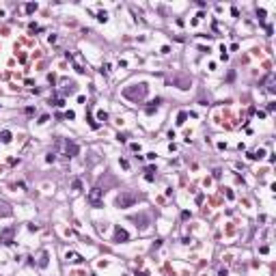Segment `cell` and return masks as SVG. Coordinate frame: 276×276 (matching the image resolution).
I'll use <instances>...</instances> for the list:
<instances>
[{"label":"cell","instance_id":"6da1fadb","mask_svg":"<svg viewBox=\"0 0 276 276\" xmlns=\"http://www.w3.org/2000/svg\"><path fill=\"white\" fill-rule=\"evenodd\" d=\"M60 149L65 151V155H67V158L78 155V145H76V142H71V140H56V145H54V153H58Z\"/></svg>","mask_w":276,"mask_h":276},{"label":"cell","instance_id":"7a4b0ae2","mask_svg":"<svg viewBox=\"0 0 276 276\" xmlns=\"http://www.w3.org/2000/svg\"><path fill=\"white\" fill-rule=\"evenodd\" d=\"M136 201H138V196L134 194V192H121V194L117 196V207L125 209V207H132Z\"/></svg>","mask_w":276,"mask_h":276},{"label":"cell","instance_id":"3957f363","mask_svg":"<svg viewBox=\"0 0 276 276\" xmlns=\"http://www.w3.org/2000/svg\"><path fill=\"white\" fill-rule=\"evenodd\" d=\"M123 95L130 97V99H142L147 95V84H138V89H125Z\"/></svg>","mask_w":276,"mask_h":276},{"label":"cell","instance_id":"277c9868","mask_svg":"<svg viewBox=\"0 0 276 276\" xmlns=\"http://www.w3.org/2000/svg\"><path fill=\"white\" fill-rule=\"evenodd\" d=\"M101 194H104L101 188H93L91 192H89V203H91L93 207H101Z\"/></svg>","mask_w":276,"mask_h":276},{"label":"cell","instance_id":"5b68a950","mask_svg":"<svg viewBox=\"0 0 276 276\" xmlns=\"http://www.w3.org/2000/svg\"><path fill=\"white\" fill-rule=\"evenodd\" d=\"M130 239V235H127V231H123V229H114V242H127Z\"/></svg>","mask_w":276,"mask_h":276},{"label":"cell","instance_id":"8992f818","mask_svg":"<svg viewBox=\"0 0 276 276\" xmlns=\"http://www.w3.org/2000/svg\"><path fill=\"white\" fill-rule=\"evenodd\" d=\"M67 259L69 261H73V263H82L84 259H82V255H78V252H67Z\"/></svg>","mask_w":276,"mask_h":276},{"label":"cell","instance_id":"52a82bcc","mask_svg":"<svg viewBox=\"0 0 276 276\" xmlns=\"http://www.w3.org/2000/svg\"><path fill=\"white\" fill-rule=\"evenodd\" d=\"M0 140H2V142H11V140H13V136H11V132H9V130L0 132Z\"/></svg>","mask_w":276,"mask_h":276},{"label":"cell","instance_id":"ba28073f","mask_svg":"<svg viewBox=\"0 0 276 276\" xmlns=\"http://www.w3.org/2000/svg\"><path fill=\"white\" fill-rule=\"evenodd\" d=\"M185 119H188V112H179V117H177V125H184Z\"/></svg>","mask_w":276,"mask_h":276},{"label":"cell","instance_id":"9c48e42d","mask_svg":"<svg viewBox=\"0 0 276 276\" xmlns=\"http://www.w3.org/2000/svg\"><path fill=\"white\" fill-rule=\"evenodd\" d=\"M39 265H41V268H46V265H47V252H46V250L41 252V259H39Z\"/></svg>","mask_w":276,"mask_h":276},{"label":"cell","instance_id":"30bf717a","mask_svg":"<svg viewBox=\"0 0 276 276\" xmlns=\"http://www.w3.org/2000/svg\"><path fill=\"white\" fill-rule=\"evenodd\" d=\"M0 235H2V237H4V242H7V239H11V235H13V229H7V231H2Z\"/></svg>","mask_w":276,"mask_h":276},{"label":"cell","instance_id":"8fae6325","mask_svg":"<svg viewBox=\"0 0 276 276\" xmlns=\"http://www.w3.org/2000/svg\"><path fill=\"white\" fill-rule=\"evenodd\" d=\"M71 188H73V190H76V192H80V190H82V181H80V179H76V181H73V185H71Z\"/></svg>","mask_w":276,"mask_h":276},{"label":"cell","instance_id":"7c38bea8","mask_svg":"<svg viewBox=\"0 0 276 276\" xmlns=\"http://www.w3.org/2000/svg\"><path fill=\"white\" fill-rule=\"evenodd\" d=\"M24 9H26L28 13H33V11H37V4H33V2H28V4H26Z\"/></svg>","mask_w":276,"mask_h":276},{"label":"cell","instance_id":"4fadbf2b","mask_svg":"<svg viewBox=\"0 0 276 276\" xmlns=\"http://www.w3.org/2000/svg\"><path fill=\"white\" fill-rule=\"evenodd\" d=\"M97 20H99V22H106V20H108V13H106V11H101V13L97 15Z\"/></svg>","mask_w":276,"mask_h":276},{"label":"cell","instance_id":"5bb4252c","mask_svg":"<svg viewBox=\"0 0 276 276\" xmlns=\"http://www.w3.org/2000/svg\"><path fill=\"white\" fill-rule=\"evenodd\" d=\"M97 119H99V121H106V119H108V114H106L104 110H99V112H97Z\"/></svg>","mask_w":276,"mask_h":276},{"label":"cell","instance_id":"9a60e30c","mask_svg":"<svg viewBox=\"0 0 276 276\" xmlns=\"http://www.w3.org/2000/svg\"><path fill=\"white\" fill-rule=\"evenodd\" d=\"M46 160H47V162H54V160H56V153H54V151H52V153H47Z\"/></svg>","mask_w":276,"mask_h":276}]
</instances>
